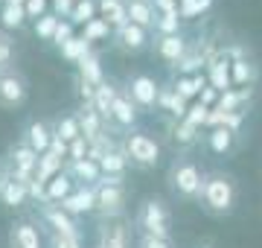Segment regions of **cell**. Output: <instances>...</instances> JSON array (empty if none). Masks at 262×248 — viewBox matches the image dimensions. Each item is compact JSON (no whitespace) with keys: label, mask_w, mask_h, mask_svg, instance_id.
Listing matches in <instances>:
<instances>
[{"label":"cell","mask_w":262,"mask_h":248,"mask_svg":"<svg viewBox=\"0 0 262 248\" xmlns=\"http://www.w3.org/2000/svg\"><path fill=\"white\" fill-rule=\"evenodd\" d=\"M236 201H239V184H236L233 175H227V172H207L204 184H201L198 204L210 216H230Z\"/></svg>","instance_id":"1"},{"label":"cell","mask_w":262,"mask_h":248,"mask_svg":"<svg viewBox=\"0 0 262 248\" xmlns=\"http://www.w3.org/2000/svg\"><path fill=\"white\" fill-rule=\"evenodd\" d=\"M201 184H204V172H201V167H198L195 161L178 158V161L172 163V170H169V187H172V193H175L178 199L198 201Z\"/></svg>","instance_id":"2"},{"label":"cell","mask_w":262,"mask_h":248,"mask_svg":"<svg viewBox=\"0 0 262 248\" xmlns=\"http://www.w3.org/2000/svg\"><path fill=\"white\" fill-rule=\"evenodd\" d=\"M122 152L128 158L131 167H137V170H151V167H158L160 163V143L151 137L149 132H140V129H134L122 137Z\"/></svg>","instance_id":"3"},{"label":"cell","mask_w":262,"mask_h":248,"mask_svg":"<svg viewBox=\"0 0 262 248\" xmlns=\"http://www.w3.org/2000/svg\"><path fill=\"white\" fill-rule=\"evenodd\" d=\"M137 231L146 234V237H160V239H169L172 237V213H169L166 201L163 199H146L137 210Z\"/></svg>","instance_id":"4"},{"label":"cell","mask_w":262,"mask_h":248,"mask_svg":"<svg viewBox=\"0 0 262 248\" xmlns=\"http://www.w3.org/2000/svg\"><path fill=\"white\" fill-rule=\"evenodd\" d=\"M125 204H128V190L122 181H114V178H102L96 184V204L94 213L102 222L108 219H120L125 213Z\"/></svg>","instance_id":"5"},{"label":"cell","mask_w":262,"mask_h":248,"mask_svg":"<svg viewBox=\"0 0 262 248\" xmlns=\"http://www.w3.org/2000/svg\"><path fill=\"white\" fill-rule=\"evenodd\" d=\"M29 99V85L15 67L0 70V108L3 111H18Z\"/></svg>","instance_id":"6"},{"label":"cell","mask_w":262,"mask_h":248,"mask_svg":"<svg viewBox=\"0 0 262 248\" xmlns=\"http://www.w3.org/2000/svg\"><path fill=\"white\" fill-rule=\"evenodd\" d=\"M125 94L134 105H137V111H155L158 108V96H160V85L155 82V76L149 73H134V76L125 82Z\"/></svg>","instance_id":"7"},{"label":"cell","mask_w":262,"mask_h":248,"mask_svg":"<svg viewBox=\"0 0 262 248\" xmlns=\"http://www.w3.org/2000/svg\"><path fill=\"white\" fill-rule=\"evenodd\" d=\"M35 170H38V152L29 149L27 143H15L9 149V158H6V172L9 178L20 184H29L35 181Z\"/></svg>","instance_id":"8"},{"label":"cell","mask_w":262,"mask_h":248,"mask_svg":"<svg viewBox=\"0 0 262 248\" xmlns=\"http://www.w3.org/2000/svg\"><path fill=\"white\" fill-rule=\"evenodd\" d=\"M111 41H114V47L120 50V53H128V56H137V53H143V50L149 47V29H143V27H137V24H122L120 29H114V35H111Z\"/></svg>","instance_id":"9"},{"label":"cell","mask_w":262,"mask_h":248,"mask_svg":"<svg viewBox=\"0 0 262 248\" xmlns=\"http://www.w3.org/2000/svg\"><path fill=\"white\" fill-rule=\"evenodd\" d=\"M41 219L50 228V234H82L79 222L67 210H61V204H53V201L50 204H41Z\"/></svg>","instance_id":"10"},{"label":"cell","mask_w":262,"mask_h":248,"mask_svg":"<svg viewBox=\"0 0 262 248\" xmlns=\"http://www.w3.org/2000/svg\"><path fill=\"white\" fill-rule=\"evenodd\" d=\"M189 41L184 32H178V35H155V53H158L160 61H166L169 67H175L184 58V53H187Z\"/></svg>","instance_id":"11"},{"label":"cell","mask_w":262,"mask_h":248,"mask_svg":"<svg viewBox=\"0 0 262 248\" xmlns=\"http://www.w3.org/2000/svg\"><path fill=\"white\" fill-rule=\"evenodd\" d=\"M76 120H79V129H82V137L88 140V146L108 134V126L102 123V117L96 114V108L91 102H82V108L76 111Z\"/></svg>","instance_id":"12"},{"label":"cell","mask_w":262,"mask_h":248,"mask_svg":"<svg viewBox=\"0 0 262 248\" xmlns=\"http://www.w3.org/2000/svg\"><path fill=\"white\" fill-rule=\"evenodd\" d=\"M137 120H140L137 105L128 99L125 91H120L117 99H114V105H111V123L117 126V129H122V132H134V129H137Z\"/></svg>","instance_id":"13"},{"label":"cell","mask_w":262,"mask_h":248,"mask_svg":"<svg viewBox=\"0 0 262 248\" xmlns=\"http://www.w3.org/2000/svg\"><path fill=\"white\" fill-rule=\"evenodd\" d=\"M64 172L73 178L76 187H96L102 181V170L99 163L91 161V158H82V161H67L64 163Z\"/></svg>","instance_id":"14"},{"label":"cell","mask_w":262,"mask_h":248,"mask_svg":"<svg viewBox=\"0 0 262 248\" xmlns=\"http://www.w3.org/2000/svg\"><path fill=\"white\" fill-rule=\"evenodd\" d=\"M9 248H44V237L32 219H20L9 228Z\"/></svg>","instance_id":"15"},{"label":"cell","mask_w":262,"mask_h":248,"mask_svg":"<svg viewBox=\"0 0 262 248\" xmlns=\"http://www.w3.org/2000/svg\"><path fill=\"white\" fill-rule=\"evenodd\" d=\"M61 210H67L73 219L84 216V213H94V204H96V187H76L64 201H58Z\"/></svg>","instance_id":"16"},{"label":"cell","mask_w":262,"mask_h":248,"mask_svg":"<svg viewBox=\"0 0 262 248\" xmlns=\"http://www.w3.org/2000/svg\"><path fill=\"white\" fill-rule=\"evenodd\" d=\"M96 248H131L128 228L120 219H108L99 225V237H96Z\"/></svg>","instance_id":"17"},{"label":"cell","mask_w":262,"mask_h":248,"mask_svg":"<svg viewBox=\"0 0 262 248\" xmlns=\"http://www.w3.org/2000/svg\"><path fill=\"white\" fill-rule=\"evenodd\" d=\"M29 199V193H27V184H20L15 181V178H9V172L3 170L0 172V204L3 208H12V210H18L24 208Z\"/></svg>","instance_id":"18"},{"label":"cell","mask_w":262,"mask_h":248,"mask_svg":"<svg viewBox=\"0 0 262 248\" xmlns=\"http://www.w3.org/2000/svg\"><path fill=\"white\" fill-rule=\"evenodd\" d=\"M79 73H76V79L79 82H84V85H91V88H99L105 82V70H102V56L96 53V50H91L88 56L79 61Z\"/></svg>","instance_id":"19"},{"label":"cell","mask_w":262,"mask_h":248,"mask_svg":"<svg viewBox=\"0 0 262 248\" xmlns=\"http://www.w3.org/2000/svg\"><path fill=\"white\" fill-rule=\"evenodd\" d=\"M99 170H102V178H114V181H122V178H125V172H128V158H125L120 143L114 146L111 152L102 155Z\"/></svg>","instance_id":"20"},{"label":"cell","mask_w":262,"mask_h":248,"mask_svg":"<svg viewBox=\"0 0 262 248\" xmlns=\"http://www.w3.org/2000/svg\"><path fill=\"white\" fill-rule=\"evenodd\" d=\"M207 146H210V152L213 155L227 158V155L236 149V132L233 129H227V126H213L210 134H207Z\"/></svg>","instance_id":"21"},{"label":"cell","mask_w":262,"mask_h":248,"mask_svg":"<svg viewBox=\"0 0 262 248\" xmlns=\"http://www.w3.org/2000/svg\"><path fill=\"white\" fill-rule=\"evenodd\" d=\"M207 70H210L207 82H210V88H215L219 94H225V91L233 88V82H230V61H227L225 53H222V56H215L213 61L207 65Z\"/></svg>","instance_id":"22"},{"label":"cell","mask_w":262,"mask_h":248,"mask_svg":"<svg viewBox=\"0 0 262 248\" xmlns=\"http://www.w3.org/2000/svg\"><path fill=\"white\" fill-rule=\"evenodd\" d=\"M50 140H53V129L47 123H41V120H32L27 126V132H24V143L29 149H35L38 155H44L50 149Z\"/></svg>","instance_id":"23"},{"label":"cell","mask_w":262,"mask_h":248,"mask_svg":"<svg viewBox=\"0 0 262 248\" xmlns=\"http://www.w3.org/2000/svg\"><path fill=\"white\" fill-rule=\"evenodd\" d=\"M96 12L111 29H120L122 24H128L125 0H96Z\"/></svg>","instance_id":"24"},{"label":"cell","mask_w":262,"mask_h":248,"mask_svg":"<svg viewBox=\"0 0 262 248\" xmlns=\"http://www.w3.org/2000/svg\"><path fill=\"white\" fill-rule=\"evenodd\" d=\"M117 94H120V88L114 85V82H108V79H105L102 85L94 91V102H91V105L96 108V114L102 117L105 126L111 123V105H114V99H117Z\"/></svg>","instance_id":"25"},{"label":"cell","mask_w":262,"mask_h":248,"mask_svg":"<svg viewBox=\"0 0 262 248\" xmlns=\"http://www.w3.org/2000/svg\"><path fill=\"white\" fill-rule=\"evenodd\" d=\"M125 12H128V20L131 24H137V27L149 29L155 27V18H158V12L151 6V0H125Z\"/></svg>","instance_id":"26"},{"label":"cell","mask_w":262,"mask_h":248,"mask_svg":"<svg viewBox=\"0 0 262 248\" xmlns=\"http://www.w3.org/2000/svg\"><path fill=\"white\" fill-rule=\"evenodd\" d=\"M259 79V67L248 61V58H239V61H230V82L233 88H253Z\"/></svg>","instance_id":"27"},{"label":"cell","mask_w":262,"mask_h":248,"mask_svg":"<svg viewBox=\"0 0 262 248\" xmlns=\"http://www.w3.org/2000/svg\"><path fill=\"white\" fill-rule=\"evenodd\" d=\"M207 85H210V82H207V76H201V73H192V76H178V79H175L172 91H175V94L184 99V102H189V99H198V94H201Z\"/></svg>","instance_id":"28"},{"label":"cell","mask_w":262,"mask_h":248,"mask_svg":"<svg viewBox=\"0 0 262 248\" xmlns=\"http://www.w3.org/2000/svg\"><path fill=\"white\" fill-rule=\"evenodd\" d=\"M44 190H47V204H50V201H53V204H58V201H64L67 196L76 190V184H73V178L61 170L56 178H50V181L44 184Z\"/></svg>","instance_id":"29"},{"label":"cell","mask_w":262,"mask_h":248,"mask_svg":"<svg viewBox=\"0 0 262 248\" xmlns=\"http://www.w3.org/2000/svg\"><path fill=\"white\" fill-rule=\"evenodd\" d=\"M187 108L189 105L181 99L172 88H160V96H158V111H166L169 117H175V120H184L187 117Z\"/></svg>","instance_id":"30"},{"label":"cell","mask_w":262,"mask_h":248,"mask_svg":"<svg viewBox=\"0 0 262 248\" xmlns=\"http://www.w3.org/2000/svg\"><path fill=\"white\" fill-rule=\"evenodd\" d=\"M64 170V158H58L47 149L44 155H38V170H35V181L38 184H47L50 178H56L58 172Z\"/></svg>","instance_id":"31"},{"label":"cell","mask_w":262,"mask_h":248,"mask_svg":"<svg viewBox=\"0 0 262 248\" xmlns=\"http://www.w3.org/2000/svg\"><path fill=\"white\" fill-rule=\"evenodd\" d=\"M91 50H94V44H88L82 35H73L64 47H58V56L64 58V61H70V65H79V61L91 53Z\"/></svg>","instance_id":"32"},{"label":"cell","mask_w":262,"mask_h":248,"mask_svg":"<svg viewBox=\"0 0 262 248\" xmlns=\"http://www.w3.org/2000/svg\"><path fill=\"white\" fill-rule=\"evenodd\" d=\"M27 24V12H24V6L20 3H3L0 6V27L6 29H20Z\"/></svg>","instance_id":"33"},{"label":"cell","mask_w":262,"mask_h":248,"mask_svg":"<svg viewBox=\"0 0 262 248\" xmlns=\"http://www.w3.org/2000/svg\"><path fill=\"white\" fill-rule=\"evenodd\" d=\"M114 35V29L105 24L102 18H94V20H88L82 27V38L88 41V44H99V41H111Z\"/></svg>","instance_id":"34"},{"label":"cell","mask_w":262,"mask_h":248,"mask_svg":"<svg viewBox=\"0 0 262 248\" xmlns=\"http://www.w3.org/2000/svg\"><path fill=\"white\" fill-rule=\"evenodd\" d=\"M215 0H178V18L181 20H195L213 9Z\"/></svg>","instance_id":"35"},{"label":"cell","mask_w":262,"mask_h":248,"mask_svg":"<svg viewBox=\"0 0 262 248\" xmlns=\"http://www.w3.org/2000/svg\"><path fill=\"white\" fill-rule=\"evenodd\" d=\"M53 134H56V137H61L64 143H73L76 137H82V129H79V120H76V114L58 117V123H56V129H53Z\"/></svg>","instance_id":"36"},{"label":"cell","mask_w":262,"mask_h":248,"mask_svg":"<svg viewBox=\"0 0 262 248\" xmlns=\"http://www.w3.org/2000/svg\"><path fill=\"white\" fill-rule=\"evenodd\" d=\"M99 18V12H96V0H76L73 3V12H70V24H79V27H84L88 20Z\"/></svg>","instance_id":"37"},{"label":"cell","mask_w":262,"mask_h":248,"mask_svg":"<svg viewBox=\"0 0 262 248\" xmlns=\"http://www.w3.org/2000/svg\"><path fill=\"white\" fill-rule=\"evenodd\" d=\"M172 137L178 140V146H192L201 137V129L192 123H187V120H178L175 123V129H172Z\"/></svg>","instance_id":"38"},{"label":"cell","mask_w":262,"mask_h":248,"mask_svg":"<svg viewBox=\"0 0 262 248\" xmlns=\"http://www.w3.org/2000/svg\"><path fill=\"white\" fill-rule=\"evenodd\" d=\"M155 35H178L181 32V18L178 12H166V15H158L155 18Z\"/></svg>","instance_id":"39"},{"label":"cell","mask_w":262,"mask_h":248,"mask_svg":"<svg viewBox=\"0 0 262 248\" xmlns=\"http://www.w3.org/2000/svg\"><path fill=\"white\" fill-rule=\"evenodd\" d=\"M58 15H53V12H47L44 18H38L35 20V35L41 41H53V35H56V27H58Z\"/></svg>","instance_id":"40"},{"label":"cell","mask_w":262,"mask_h":248,"mask_svg":"<svg viewBox=\"0 0 262 248\" xmlns=\"http://www.w3.org/2000/svg\"><path fill=\"white\" fill-rule=\"evenodd\" d=\"M12 58H15V41L6 29L0 27V70H9Z\"/></svg>","instance_id":"41"},{"label":"cell","mask_w":262,"mask_h":248,"mask_svg":"<svg viewBox=\"0 0 262 248\" xmlns=\"http://www.w3.org/2000/svg\"><path fill=\"white\" fill-rule=\"evenodd\" d=\"M47 248H84L82 234H50Z\"/></svg>","instance_id":"42"},{"label":"cell","mask_w":262,"mask_h":248,"mask_svg":"<svg viewBox=\"0 0 262 248\" xmlns=\"http://www.w3.org/2000/svg\"><path fill=\"white\" fill-rule=\"evenodd\" d=\"M24 12H27V20H38L50 12V0H24Z\"/></svg>","instance_id":"43"},{"label":"cell","mask_w":262,"mask_h":248,"mask_svg":"<svg viewBox=\"0 0 262 248\" xmlns=\"http://www.w3.org/2000/svg\"><path fill=\"white\" fill-rule=\"evenodd\" d=\"M207 117H210V108H207V105H201V102H192V105L187 108V117H184V120L201 129V126L207 123Z\"/></svg>","instance_id":"44"},{"label":"cell","mask_w":262,"mask_h":248,"mask_svg":"<svg viewBox=\"0 0 262 248\" xmlns=\"http://www.w3.org/2000/svg\"><path fill=\"white\" fill-rule=\"evenodd\" d=\"M76 35V27L70 24V20H58V27H56V35H53V44L56 47H64L67 41Z\"/></svg>","instance_id":"45"},{"label":"cell","mask_w":262,"mask_h":248,"mask_svg":"<svg viewBox=\"0 0 262 248\" xmlns=\"http://www.w3.org/2000/svg\"><path fill=\"white\" fill-rule=\"evenodd\" d=\"M82 158H88V140L76 137L73 143H67V161H82Z\"/></svg>","instance_id":"46"},{"label":"cell","mask_w":262,"mask_h":248,"mask_svg":"<svg viewBox=\"0 0 262 248\" xmlns=\"http://www.w3.org/2000/svg\"><path fill=\"white\" fill-rule=\"evenodd\" d=\"M137 248H172V239H160V237H137Z\"/></svg>","instance_id":"47"},{"label":"cell","mask_w":262,"mask_h":248,"mask_svg":"<svg viewBox=\"0 0 262 248\" xmlns=\"http://www.w3.org/2000/svg\"><path fill=\"white\" fill-rule=\"evenodd\" d=\"M50 152L58 155V158H64V161H67V143L61 140V137H56V134H53V140H50Z\"/></svg>","instance_id":"48"},{"label":"cell","mask_w":262,"mask_h":248,"mask_svg":"<svg viewBox=\"0 0 262 248\" xmlns=\"http://www.w3.org/2000/svg\"><path fill=\"white\" fill-rule=\"evenodd\" d=\"M0 6H3V0H0Z\"/></svg>","instance_id":"49"}]
</instances>
